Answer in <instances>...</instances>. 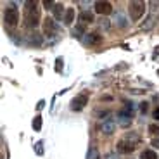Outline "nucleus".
<instances>
[{
	"instance_id": "39448f33",
	"label": "nucleus",
	"mask_w": 159,
	"mask_h": 159,
	"mask_svg": "<svg viewBox=\"0 0 159 159\" xmlns=\"http://www.w3.org/2000/svg\"><path fill=\"white\" fill-rule=\"evenodd\" d=\"M116 149H118V152L119 154H131V152L135 151V145L133 143H130V142H126L125 139H121L118 142V145H116Z\"/></svg>"
},
{
	"instance_id": "9b49d317",
	"label": "nucleus",
	"mask_w": 159,
	"mask_h": 159,
	"mask_svg": "<svg viewBox=\"0 0 159 159\" xmlns=\"http://www.w3.org/2000/svg\"><path fill=\"white\" fill-rule=\"evenodd\" d=\"M152 24H154V16H149L147 19L140 24V30L142 31H149V30H152Z\"/></svg>"
},
{
	"instance_id": "0eeeda50",
	"label": "nucleus",
	"mask_w": 159,
	"mask_h": 159,
	"mask_svg": "<svg viewBox=\"0 0 159 159\" xmlns=\"http://www.w3.org/2000/svg\"><path fill=\"white\" fill-rule=\"evenodd\" d=\"M95 12L100 16H109L112 12L111 2H95Z\"/></svg>"
},
{
	"instance_id": "393cba45",
	"label": "nucleus",
	"mask_w": 159,
	"mask_h": 159,
	"mask_svg": "<svg viewBox=\"0 0 159 159\" xmlns=\"http://www.w3.org/2000/svg\"><path fill=\"white\" fill-rule=\"evenodd\" d=\"M56 69H57V71H61V69H62V59H57V62H56Z\"/></svg>"
},
{
	"instance_id": "20e7f679",
	"label": "nucleus",
	"mask_w": 159,
	"mask_h": 159,
	"mask_svg": "<svg viewBox=\"0 0 159 159\" xmlns=\"http://www.w3.org/2000/svg\"><path fill=\"white\" fill-rule=\"evenodd\" d=\"M87 102H88V95L87 93H80V95H76L71 100V109L73 111H81L87 106Z\"/></svg>"
},
{
	"instance_id": "f3484780",
	"label": "nucleus",
	"mask_w": 159,
	"mask_h": 159,
	"mask_svg": "<svg viewBox=\"0 0 159 159\" xmlns=\"http://www.w3.org/2000/svg\"><path fill=\"white\" fill-rule=\"evenodd\" d=\"M33 130H36V131L42 130V116H40V114L33 119Z\"/></svg>"
},
{
	"instance_id": "aec40b11",
	"label": "nucleus",
	"mask_w": 159,
	"mask_h": 159,
	"mask_svg": "<svg viewBox=\"0 0 159 159\" xmlns=\"http://www.w3.org/2000/svg\"><path fill=\"white\" fill-rule=\"evenodd\" d=\"M43 4L45 9H54V5H56V2H52V0H45V2H42Z\"/></svg>"
},
{
	"instance_id": "a878e982",
	"label": "nucleus",
	"mask_w": 159,
	"mask_h": 159,
	"mask_svg": "<svg viewBox=\"0 0 159 159\" xmlns=\"http://www.w3.org/2000/svg\"><path fill=\"white\" fill-rule=\"evenodd\" d=\"M152 116H154V119H157V121H159V107H156V109H154Z\"/></svg>"
},
{
	"instance_id": "f8f14e48",
	"label": "nucleus",
	"mask_w": 159,
	"mask_h": 159,
	"mask_svg": "<svg viewBox=\"0 0 159 159\" xmlns=\"http://www.w3.org/2000/svg\"><path fill=\"white\" fill-rule=\"evenodd\" d=\"M125 140L126 142H130V143H133V145H139V142H140V137H139V133H126L125 135Z\"/></svg>"
},
{
	"instance_id": "6ab92c4d",
	"label": "nucleus",
	"mask_w": 159,
	"mask_h": 159,
	"mask_svg": "<svg viewBox=\"0 0 159 159\" xmlns=\"http://www.w3.org/2000/svg\"><path fill=\"white\" fill-rule=\"evenodd\" d=\"M149 131H151L152 135H157L159 133V125H151V126H149Z\"/></svg>"
},
{
	"instance_id": "ddd939ff",
	"label": "nucleus",
	"mask_w": 159,
	"mask_h": 159,
	"mask_svg": "<svg viewBox=\"0 0 159 159\" xmlns=\"http://www.w3.org/2000/svg\"><path fill=\"white\" fill-rule=\"evenodd\" d=\"M73 19H75V9L69 7V9H66V14H64V23H66V24H71Z\"/></svg>"
},
{
	"instance_id": "7ed1b4c3",
	"label": "nucleus",
	"mask_w": 159,
	"mask_h": 159,
	"mask_svg": "<svg viewBox=\"0 0 159 159\" xmlns=\"http://www.w3.org/2000/svg\"><path fill=\"white\" fill-rule=\"evenodd\" d=\"M4 21L9 26H17V23H19V12H17V9L14 5H9L4 11Z\"/></svg>"
},
{
	"instance_id": "4468645a",
	"label": "nucleus",
	"mask_w": 159,
	"mask_h": 159,
	"mask_svg": "<svg viewBox=\"0 0 159 159\" xmlns=\"http://www.w3.org/2000/svg\"><path fill=\"white\" fill-rule=\"evenodd\" d=\"M87 159H100V152L97 147H90L87 152Z\"/></svg>"
},
{
	"instance_id": "412c9836",
	"label": "nucleus",
	"mask_w": 159,
	"mask_h": 159,
	"mask_svg": "<svg viewBox=\"0 0 159 159\" xmlns=\"http://www.w3.org/2000/svg\"><path fill=\"white\" fill-rule=\"evenodd\" d=\"M123 14H118V16H116V23H118L119 24V26H125V24H126V23H125V19H123Z\"/></svg>"
},
{
	"instance_id": "4be33fe9",
	"label": "nucleus",
	"mask_w": 159,
	"mask_h": 159,
	"mask_svg": "<svg viewBox=\"0 0 159 159\" xmlns=\"http://www.w3.org/2000/svg\"><path fill=\"white\" fill-rule=\"evenodd\" d=\"M147 109H149V104H147V102H142V104H140V111H142V114H145V112H147Z\"/></svg>"
},
{
	"instance_id": "cd10ccee",
	"label": "nucleus",
	"mask_w": 159,
	"mask_h": 159,
	"mask_svg": "<svg viewBox=\"0 0 159 159\" xmlns=\"http://www.w3.org/2000/svg\"><path fill=\"white\" fill-rule=\"evenodd\" d=\"M157 75H159V71H157Z\"/></svg>"
},
{
	"instance_id": "2eb2a0df",
	"label": "nucleus",
	"mask_w": 159,
	"mask_h": 159,
	"mask_svg": "<svg viewBox=\"0 0 159 159\" xmlns=\"http://www.w3.org/2000/svg\"><path fill=\"white\" fill-rule=\"evenodd\" d=\"M140 159H157V154H156V151H142V154H140Z\"/></svg>"
},
{
	"instance_id": "1a4fd4ad",
	"label": "nucleus",
	"mask_w": 159,
	"mask_h": 159,
	"mask_svg": "<svg viewBox=\"0 0 159 159\" xmlns=\"http://www.w3.org/2000/svg\"><path fill=\"white\" fill-rule=\"evenodd\" d=\"M100 130H102V133H104V135H111V133H114V130H116L114 121H112V119H107L106 123H102Z\"/></svg>"
},
{
	"instance_id": "5701e85b",
	"label": "nucleus",
	"mask_w": 159,
	"mask_h": 159,
	"mask_svg": "<svg viewBox=\"0 0 159 159\" xmlns=\"http://www.w3.org/2000/svg\"><path fill=\"white\" fill-rule=\"evenodd\" d=\"M151 143H152V147H154V149H159V137H154Z\"/></svg>"
},
{
	"instance_id": "a211bd4d",
	"label": "nucleus",
	"mask_w": 159,
	"mask_h": 159,
	"mask_svg": "<svg viewBox=\"0 0 159 159\" xmlns=\"http://www.w3.org/2000/svg\"><path fill=\"white\" fill-rule=\"evenodd\" d=\"M30 43L36 45V47H38V45H42V36H40V35H33V38L30 36Z\"/></svg>"
},
{
	"instance_id": "b1692460",
	"label": "nucleus",
	"mask_w": 159,
	"mask_h": 159,
	"mask_svg": "<svg viewBox=\"0 0 159 159\" xmlns=\"http://www.w3.org/2000/svg\"><path fill=\"white\" fill-rule=\"evenodd\" d=\"M81 31H83V26H81V24H80L78 28L75 30V33H73V35H75V36H80V35H81Z\"/></svg>"
},
{
	"instance_id": "f257e3e1",
	"label": "nucleus",
	"mask_w": 159,
	"mask_h": 159,
	"mask_svg": "<svg viewBox=\"0 0 159 159\" xmlns=\"http://www.w3.org/2000/svg\"><path fill=\"white\" fill-rule=\"evenodd\" d=\"M40 23V14L36 9V2H26V26L35 28Z\"/></svg>"
},
{
	"instance_id": "423d86ee",
	"label": "nucleus",
	"mask_w": 159,
	"mask_h": 159,
	"mask_svg": "<svg viewBox=\"0 0 159 159\" xmlns=\"http://www.w3.org/2000/svg\"><path fill=\"white\" fill-rule=\"evenodd\" d=\"M57 30H59V26H57L56 19H54V17H45V21H43V31H45V35H54Z\"/></svg>"
},
{
	"instance_id": "f03ea898",
	"label": "nucleus",
	"mask_w": 159,
	"mask_h": 159,
	"mask_svg": "<svg viewBox=\"0 0 159 159\" xmlns=\"http://www.w3.org/2000/svg\"><path fill=\"white\" fill-rule=\"evenodd\" d=\"M128 12H130V17L133 21H140L145 14V2H131Z\"/></svg>"
},
{
	"instance_id": "dca6fc26",
	"label": "nucleus",
	"mask_w": 159,
	"mask_h": 159,
	"mask_svg": "<svg viewBox=\"0 0 159 159\" xmlns=\"http://www.w3.org/2000/svg\"><path fill=\"white\" fill-rule=\"evenodd\" d=\"M62 12H64V7H62V4H56L54 5V14H56V17H62Z\"/></svg>"
},
{
	"instance_id": "bb28decb",
	"label": "nucleus",
	"mask_w": 159,
	"mask_h": 159,
	"mask_svg": "<svg viewBox=\"0 0 159 159\" xmlns=\"http://www.w3.org/2000/svg\"><path fill=\"white\" fill-rule=\"evenodd\" d=\"M36 152H38V154H42V143H38V145H36Z\"/></svg>"
},
{
	"instance_id": "6e6552de",
	"label": "nucleus",
	"mask_w": 159,
	"mask_h": 159,
	"mask_svg": "<svg viewBox=\"0 0 159 159\" xmlns=\"http://www.w3.org/2000/svg\"><path fill=\"white\" fill-rule=\"evenodd\" d=\"M85 43L87 45H99V43H102V36L97 31H90L85 36Z\"/></svg>"
},
{
	"instance_id": "9d476101",
	"label": "nucleus",
	"mask_w": 159,
	"mask_h": 159,
	"mask_svg": "<svg viewBox=\"0 0 159 159\" xmlns=\"http://www.w3.org/2000/svg\"><path fill=\"white\" fill-rule=\"evenodd\" d=\"M92 21H93V16H92V12H81V14H80V24H81V26H85V24H90Z\"/></svg>"
}]
</instances>
